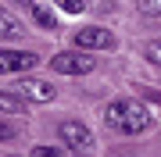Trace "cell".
<instances>
[{
    "instance_id": "cell-1",
    "label": "cell",
    "mask_w": 161,
    "mask_h": 157,
    "mask_svg": "<svg viewBox=\"0 0 161 157\" xmlns=\"http://www.w3.org/2000/svg\"><path fill=\"white\" fill-rule=\"evenodd\" d=\"M104 125L118 136H140L150 128L147 100H111L104 107Z\"/></svg>"
},
{
    "instance_id": "cell-2",
    "label": "cell",
    "mask_w": 161,
    "mask_h": 157,
    "mask_svg": "<svg viewBox=\"0 0 161 157\" xmlns=\"http://www.w3.org/2000/svg\"><path fill=\"white\" fill-rule=\"evenodd\" d=\"M93 64H97V61H93L82 47L79 50H61V54L50 57V68L61 71V75H86V71H93Z\"/></svg>"
},
{
    "instance_id": "cell-3",
    "label": "cell",
    "mask_w": 161,
    "mask_h": 157,
    "mask_svg": "<svg viewBox=\"0 0 161 157\" xmlns=\"http://www.w3.org/2000/svg\"><path fill=\"white\" fill-rule=\"evenodd\" d=\"M61 139L68 143V150L75 157H90L93 154V132L82 122H61Z\"/></svg>"
},
{
    "instance_id": "cell-4",
    "label": "cell",
    "mask_w": 161,
    "mask_h": 157,
    "mask_svg": "<svg viewBox=\"0 0 161 157\" xmlns=\"http://www.w3.org/2000/svg\"><path fill=\"white\" fill-rule=\"evenodd\" d=\"M40 64V54L32 50H0V75H22Z\"/></svg>"
},
{
    "instance_id": "cell-5",
    "label": "cell",
    "mask_w": 161,
    "mask_h": 157,
    "mask_svg": "<svg viewBox=\"0 0 161 157\" xmlns=\"http://www.w3.org/2000/svg\"><path fill=\"white\" fill-rule=\"evenodd\" d=\"M75 47L82 50H115V32L90 25V29H75Z\"/></svg>"
},
{
    "instance_id": "cell-6",
    "label": "cell",
    "mask_w": 161,
    "mask_h": 157,
    "mask_svg": "<svg viewBox=\"0 0 161 157\" xmlns=\"http://www.w3.org/2000/svg\"><path fill=\"white\" fill-rule=\"evenodd\" d=\"M11 89L18 97H25V100H36V104H50V100L58 97V89H54L50 82H40V79H18Z\"/></svg>"
},
{
    "instance_id": "cell-7",
    "label": "cell",
    "mask_w": 161,
    "mask_h": 157,
    "mask_svg": "<svg viewBox=\"0 0 161 157\" xmlns=\"http://www.w3.org/2000/svg\"><path fill=\"white\" fill-rule=\"evenodd\" d=\"M22 36H25V25L18 22L11 11L0 7V39H4V43H14V39H22Z\"/></svg>"
},
{
    "instance_id": "cell-8",
    "label": "cell",
    "mask_w": 161,
    "mask_h": 157,
    "mask_svg": "<svg viewBox=\"0 0 161 157\" xmlns=\"http://www.w3.org/2000/svg\"><path fill=\"white\" fill-rule=\"evenodd\" d=\"M0 111H4V114H25V97L0 89Z\"/></svg>"
},
{
    "instance_id": "cell-9",
    "label": "cell",
    "mask_w": 161,
    "mask_h": 157,
    "mask_svg": "<svg viewBox=\"0 0 161 157\" xmlns=\"http://www.w3.org/2000/svg\"><path fill=\"white\" fill-rule=\"evenodd\" d=\"M32 18L43 25V29H54L58 25V18H54V11H47V7H32Z\"/></svg>"
},
{
    "instance_id": "cell-10",
    "label": "cell",
    "mask_w": 161,
    "mask_h": 157,
    "mask_svg": "<svg viewBox=\"0 0 161 157\" xmlns=\"http://www.w3.org/2000/svg\"><path fill=\"white\" fill-rule=\"evenodd\" d=\"M54 4H58L61 7V11H68V14H79V11H86V0H54Z\"/></svg>"
},
{
    "instance_id": "cell-11",
    "label": "cell",
    "mask_w": 161,
    "mask_h": 157,
    "mask_svg": "<svg viewBox=\"0 0 161 157\" xmlns=\"http://www.w3.org/2000/svg\"><path fill=\"white\" fill-rule=\"evenodd\" d=\"M136 7H140L143 14H150V18L161 14V0H136Z\"/></svg>"
},
{
    "instance_id": "cell-12",
    "label": "cell",
    "mask_w": 161,
    "mask_h": 157,
    "mask_svg": "<svg viewBox=\"0 0 161 157\" xmlns=\"http://www.w3.org/2000/svg\"><path fill=\"white\" fill-rule=\"evenodd\" d=\"M29 157H64L58 146H32V154Z\"/></svg>"
},
{
    "instance_id": "cell-13",
    "label": "cell",
    "mask_w": 161,
    "mask_h": 157,
    "mask_svg": "<svg viewBox=\"0 0 161 157\" xmlns=\"http://www.w3.org/2000/svg\"><path fill=\"white\" fill-rule=\"evenodd\" d=\"M147 57L154 61V64H161V39H150L147 43Z\"/></svg>"
},
{
    "instance_id": "cell-14",
    "label": "cell",
    "mask_w": 161,
    "mask_h": 157,
    "mask_svg": "<svg viewBox=\"0 0 161 157\" xmlns=\"http://www.w3.org/2000/svg\"><path fill=\"white\" fill-rule=\"evenodd\" d=\"M18 136V128L14 125H7V122H0V143H7V139H14Z\"/></svg>"
},
{
    "instance_id": "cell-15",
    "label": "cell",
    "mask_w": 161,
    "mask_h": 157,
    "mask_svg": "<svg viewBox=\"0 0 161 157\" xmlns=\"http://www.w3.org/2000/svg\"><path fill=\"white\" fill-rule=\"evenodd\" d=\"M143 100H147V104H154V107L161 111V89H143Z\"/></svg>"
},
{
    "instance_id": "cell-16",
    "label": "cell",
    "mask_w": 161,
    "mask_h": 157,
    "mask_svg": "<svg viewBox=\"0 0 161 157\" xmlns=\"http://www.w3.org/2000/svg\"><path fill=\"white\" fill-rule=\"evenodd\" d=\"M18 4H22V7H29V11H32V7H36V4H32V0H18Z\"/></svg>"
}]
</instances>
